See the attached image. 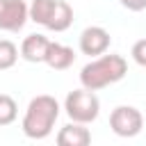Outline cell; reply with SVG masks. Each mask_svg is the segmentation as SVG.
<instances>
[{"label":"cell","mask_w":146,"mask_h":146,"mask_svg":"<svg viewBox=\"0 0 146 146\" xmlns=\"http://www.w3.org/2000/svg\"><path fill=\"white\" fill-rule=\"evenodd\" d=\"M128 73V62L121 55H98L94 62L84 64L80 71V82L89 91L105 89L119 80H123Z\"/></svg>","instance_id":"obj_1"},{"label":"cell","mask_w":146,"mask_h":146,"mask_svg":"<svg viewBox=\"0 0 146 146\" xmlns=\"http://www.w3.org/2000/svg\"><path fill=\"white\" fill-rule=\"evenodd\" d=\"M57 116H59V103L52 96L48 94L34 96L23 116V132L30 139H46L52 132Z\"/></svg>","instance_id":"obj_2"},{"label":"cell","mask_w":146,"mask_h":146,"mask_svg":"<svg viewBox=\"0 0 146 146\" xmlns=\"http://www.w3.org/2000/svg\"><path fill=\"white\" fill-rule=\"evenodd\" d=\"M64 110H66V114H68L71 121L87 125V123H91V121L98 119L100 100H98V96H96L94 91H89V89L82 87V89H75V91H71V94L66 96Z\"/></svg>","instance_id":"obj_3"},{"label":"cell","mask_w":146,"mask_h":146,"mask_svg":"<svg viewBox=\"0 0 146 146\" xmlns=\"http://www.w3.org/2000/svg\"><path fill=\"white\" fill-rule=\"evenodd\" d=\"M110 128L119 137H137L144 128V116L132 105H119L110 114Z\"/></svg>","instance_id":"obj_4"},{"label":"cell","mask_w":146,"mask_h":146,"mask_svg":"<svg viewBox=\"0 0 146 146\" xmlns=\"http://www.w3.org/2000/svg\"><path fill=\"white\" fill-rule=\"evenodd\" d=\"M27 21H30V14L23 0H0V30L18 32Z\"/></svg>","instance_id":"obj_5"},{"label":"cell","mask_w":146,"mask_h":146,"mask_svg":"<svg viewBox=\"0 0 146 146\" xmlns=\"http://www.w3.org/2000/svg\"><path fill=\"white\" fill-rule=\"evenodd\" d=\"M112 43V36L105 27L100 25H91V27H84L82 34H80V50L89 57H98L103 52H107Z\"/></svg>","instance_id":"obj_6"},{"label":"cell","mask_w":146,"mask_h":146,"mask_svg":"<svg viewBox=\"0 0 146 146\" xmlns=\"http://www.w3.org/2000/svg\"><path fill=\"white\" fill-rule=\"evenodd\" d=\"M43 62H46L50 68H55V71H66L68 66H73V62H75V52H73V48H68V46H64V43L50 41Z\"/></svg>","instance_id":"obj_7"},{"label":"cell","mask_w":146,"mask_h":146,"mask_svg":"<svg viewBox=\"0 0 146 146\" xmlns=\"http://www.w3.org/2000/svg\"><path fill=\"white\" fill-rule=\"evenodd\" d=\"M50 46V39L43 36V34H27L21 43V57L36 64V62H43L46 57V50Z\"/></svg>","instance_id":"obj_8"},{"label":"cell","mask_w":146,"mask_h":146,"mask_svg":"<svg viewBox=\"0 0 146 146\" xmlns=\"http://www.w3.org/2000/svg\"><path fill=\"white\" fill-rule=\"evenodd\" d=\"M91 141V132L84 128V123H66L57 132V144L59 146H87Z\"/></svg>","instance_id":"obj_9"},{"label":"cell","mask_w":146,"mask_h":146,"mask_svg":"<svg viewBox=\"0 0 146 146\" xmlns=\"http://www.w3.org/2000/svg\"><path fill=\"white\" fill-rule=\"evenodd\" d=\"M71 23H73V9H71V5L64 2V0H57L55 11H52V16H50V21H48L46 27L52 30V32H64V30L71 27Z\"/></svg>","instance_id":"obj_10"},{"label":"cell","mask_w":146,"mask_h":146,"mask_svg":"<svg viewBox=\"0 0 146 146\" xmlns=\"http://www.w3.org/2000/svg\"><path fill=\"white\" fill-rule=\"evenodd\" d=\"M55 5L57 0H32V5L27 7V14H30V21L39 23V25H48L52 11H55Z\"/></svg>","instance_id":"obj_11"},{"label":"cell","mask_w":146,"mask_h":146,"mask_svg":"<svg viewBox=\"0 0 146 146\" xmlns=\"http://www.w3.org/2000/svg\"><path fill=\"white\" fill-rule=\"evenodd\" d=\"M18 116V105L11 96L7 94H0V125H9L14 123Z\"/></svg>","instance_id":"obj_12"},{"label":"cell","mask_w":146,"mask_h":146,"mask_svg":"<svg viewBox=\"0 0 146 146\" xmlns=\"http://www.w3.org/2000/svg\"><path fill=\"white\" fill-rule=\"evenodd\" d=\"M16 59H18V48H16L11 41L2 39V41H0V71L11 68V66L16 64Z\"/></svg>","instance_id":"obj_13"},{"label":"cell","mask_w":146,"mask_h":146,"mask_svg":"<svg viewBox=\"0 0 146 146\" xmlns=\"http://www.w3.org/2000/svg\"><path fill=\"white\" fill-rule=\"evenodd\" d=\"M130 55H132V59H135L139 66H144V68H146V39L135 41V46H132Z\"/></svg>","instance_id":"obj_14"},{"label":"cell","mask_w":146,"mask_h":146,"mask_svg":"<svg viewBox=\"0 0 146 146\" xmlns=\"http://www.w3.org/2000/svg\"><path fill=\"white\" fill-rule=\"evenodd\" d=\"M121 5L130 11H144L146 9V0H121Z\"/></svg>","instance_id":"obj_15"}]
</instances>
